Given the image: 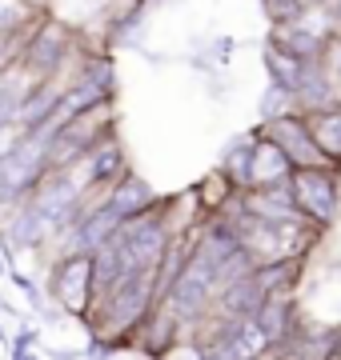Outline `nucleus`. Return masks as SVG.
Instances as JSON below:
<instances>
[{
  "label": "nucleus",
  "instance_id": "f257e3e1",
  "mask_svg": "<svg viewBox=\"0 0 341 360\" xmlns=\"http://www.w3.org/2000/svg\"><path fill=\"white\" fill-rule=\"evenodd\" d=\"M289 188L297 200L309 224L326 229L337 220V200H341V180H337V165H314V168H293L289 172Z\"/></svg>",
  "mask_w": 341,
  "mask_h": 360
},
{
  "label": "nucleus",
  "instance_id": "f03ea898",
  "mask_svg": "<svg viewBox=\"0 0 341 360\" xmlns=\"http://www.w3.org/2000/svg\"><path fill=\"white\" fill-rule=\"evenodd\" d=\"M49 292H53V300L65 312L85 316L89 304H92V292H97V281H92V257H89V252L73 248L68 257L56 260V272H53V281H49Z\"/></svg>",
  "mask_w": 341,
  "mask_h": 360
},
{
  "label": "nucleus",
  "instance_id": "7ed1b4c3",
  "mask_svg": "<svg viewBox=\"0 0 341 360\" xmlns=\"http://www.w3.org/2000/svg\"><path fill=\"white\" fill-rule=\"evenodd\" d=\"M261 136L265 141H273L281 153L293 160V168H314V165H333L326 153H321V144L314 141V132H309V120L297 112H281L273 120H265L261 124Z\"/></svg>",
  "mask_w": 341,
  "mask_h": 360
},
{
  "label": "nucleus",
  "instance_id": "20e7f679",
  "mask_svg": "<svg viewBox=\"0 0 341 360\" xmlns=\"http://www.w3.org/2000/svg\"><path fill=\"white\" fill-rule=\"evenodd\" d=\"M153 205H157V193L149 188V180L132 176V172H125V176L113 184V193H108L105 208L117 217V224H125V220L132 217H144V212H153Z\"/></svg>",
  "mask_w": 341,
  "mask_h": 360
},
{
  "label": "nucleus",
  "instance_id": "39448f33",
  "mask_svg": "<svg viewBox=\"0 0 341 360\" xmlns=\"http://www.w3.org/2000/svg\"><path fill=\"white\" fill-rule=\"evenodd\" d=\"M253 269H257V264H253ZM265 296H269V292L261 288L257 272H245L241 281H233V284H225V288H221L217 312H221V316H229V321H253Z\"/></svg>",
  "mask_w": 341,
  "mask_h": 360
},
{
  "label": "nucleus",
  "instance_id": "423d86ee",
  "mask_svg": "<svg viewBox=\"0 0 341 360\" xmlns=\"http://www.w3.org/2000/svg\"><path fill=\"white\" fill-rule=\"evenodd\" d=\"M273 44L277 49H285L289 56L305 60V65H321L326 52H329V40L321 37V32H314L309 25H302V20H293V25H277Z\"/></svg>",
  "mask_w": 341,
  "mask_h": 360
},
{
  "label": "nucleus",
  "instance_id": "0eeeda50",
  "mask_svg": "<svg viewBox=\"0 0 341 360\" xmlns=\"http://www.w3.org/2000/svg\"><path fill=\"white\" fill-rule=\"evenodd\" d=\"M65 52H68V37H65V28H56V25H44L37 32V40L28 44L25 52V65L37 72V77H53V68L65 60Z\"/></svg>",
  "mask_w": 341,
  "mask_h": 360
},
{
  "label": "nucleus",
  "instance_id": "6e6552de",
  "mask_svg": "<svg viewBox=\"0 0 341 360\" xmlns=\"http://www.w3.org/2000/svg\"><path fill=\"white\" fill-rule=\"evenodd\" d=\"M293 172V160H289L273 141H265L257 132V156H253V184L249 188H261V184H285V176Z\"/></svg>",
  "mask_w": 341,
  "mask_h": 360
},
{
  "label": "nucleus",
  "instance_id": "1a4fd4ad",
  "mask_svg": "<svg viewBox=\"0 0 341 360\" xmlns=\"http://www.w3.org/2000/svg\"><path fill=\"white\" fill-rule=\"evenodd\" d=\"M117 176H125V153L117 141H101L97 148H89V180L85 184H117Z\"/></svg>",
  "mask_w": 341,
  "mask_h": 360
},
{
  "label": "nucleus",
  "instance_id": "9d476101",
  "mask_svg": "<svg viewBox=\"0 0 341 360\" xmlns=\"http://www.w3.org/2000/svg\"><path fill=\"white\" fill-rule=\"evenodd\" d=\"M44 236H49V220L37 212V205L20 208V212L13 217V224L4 229L8 248H37V245H44Z\"/></svg>",
  "mask_w": 341,
  "mask_h": 360
},
{
  "label": "nucleus",
  "instance_id": "9b49d317",
  "mask_svg": "<svg viewBox=\"0 0 341 360\" xmlns=\"http://www.w3.org/2000/svg\"><path fill=\"white\" fill-rule=\"evenodd\" d=\"M309 132H314V141L321 144V153L337 165L341 160V101L329 104V108L309 112Z\"/></svg>",
  "mask_w": 341,
  "mask_h": 360
},
{
  "label": "nucleus",
  "instance_id": "f8f14e48",
  "mask_svg": "<svg viewBox=\"0 0 341 360\" xmlns=\"http://www.w3.org/2000/svg\"><path fill=\"white\" fill-rule=\"evenodd\" d=\"M265 68H269V77H273V84H281V89L297 92L305 80V60H297V56H289L285 49H277V44H269V52H265Z\"/></svg>",
  "mask_w": 341,
  "mask_h": 360
},
{
  "label": "nucleus",
  "instance_id": "ddd939ff",
  "mask_svg": "<svg viewBox=\"0 0 341 360\" xmlns=\"http://www.w3.org/2000/svg\"><path fill=\"white\" fill-rule=\"evenodd\" d=\"M253 156H257V136H245L237 141L229 153H225V176L233 180V188H249L253 184Z\"/></svg>",
  "mask_w": 341,
  "mask_h": 360
},
{
  "label": "nucleus",
  "instance_id": "4468645a",
  "mask_svg": "<svg viewBox=\"0 0 341 360\" xmlns=\"http://www.w3.org/2000/svg\"><path fill=\"white\" fill-rule=\"evenodd\" d=\"M20 104H25V89H20V84H0V129L16 124Z\"/></svg>",
  "mask_w": 341,
  "mask_h": 360
},
{
  "label": "nucleus",
  "instance_id": "2eb2a0df",
  "mask_svg": "<svg viewBox=\"0 0 341 360\" xmlns=\"http://www.w3.org/2000/svg\"><path fill=\"white\" fill-rule=\"evenodd\" d=\"M289 108H293V92L281 89V84H269L261 96V120H273V116L289 112Z\"/></svg>",
  "mask_w": 341,
  "mask_h": 360
},
{
  "label": "nucleus",
  "instance_id": "dca6fc26",
  "mask_svg": "<svg viewBox=\"0 0 341 360\" xmlns=\"http://www.w3.org/2000/svg\"><path fill=\"white\" fill-rule=\"evenodd\" d=\"M221 180H225V172H217V176H209L205 184H201V200L209 205L213 200V208H225V196H221Z\"/></svg>",
  "mask_w": 341,
  "mask_h": 360
},
{
  "label": "nucleus",
  "instance_id": "f3484780",
  "mask_svg": "<svg viewBox=\"0 0 341 360\" xmlns=\"http://www.w3.org/2000/svg\"><path fill=\"white\" fill-rule=\"evenodd\" d=\"M32 340H37V333H32V328L16 333V340H13V356H28V352H32Z\"/></svg>",
  "mask_w": 341,
  "mask_h": 360
},
{
  "label": "nucleus",
  "instance_id": "a211bd4d",
  "mask_svg": "<svg viewBox=\"0 0 341 360\" xmlns=\"http://www.w3.org/2000/svg\"><path fill=\"white\" fill-rule=\"evenodd\" d=\"M326 68H329V72H333V80H337V84H341V44H337V49H333V56H326Z\"/></svg>",
  "mask_w": 341,
  "mask_h": 360
},
{
  "label": "nucleus",
  "instance_id": "6ab92c4d",
  "mask_svg": "<svg viewBox=\"0 0 341 360\" xmlns=\"http://www.w3.org/2000/svg\"><path fill=\"white\" fill-rule=\"evenodd\" d=\"M8 60H13V52H8V37H4V32H0V72H4V68H8Z\"/></svg>",
  "mask_w": 341,
  "mask_h": 360
},
{
  "label": "nucleus",
  "instance_id": "aec40b11",
  "mask_svg": "<svg viewBox=\"0 0 341 360\" xmlns=\"http://www.w3.org/2000/svg\"><path fill=\"white\" fill-rule=\"evenodd\" d=\"M333 4V20H337V32H341V0H329Z\"/></svg>",
  "mask_w": 341,
  "mask_h": 360
},
{
  "label": "nucleus",
  "instance_id": "412c9836",
  "mask_svg": "<svg viewBox=\"0 0 341 360\" xmlns=\"http://www.w3.org/2000/svg\"><path fill=\"white\" fill-rule=\"evenodd\" d=\"M8 269V248H0V272Z\"/></svg>",
  "mask_w": 341,
  "mask_h": 360
},
{
  "label": "nucleus",
  "instance_id": "4be33fe9",
  "mask_svg": "<svg viewBox=\"0 0 341 360\" xmlns=\"http://www.w3.org/2000/svg\"><path fill=\"white\" fill-rule=\"evenodd\" d=\"M321 4H329V0H305V8H321Z\"/></svg>",
  "mask_w": 341,
  "mask_h": 360
},
{
  "label": "nucleus",
  "instance_id": "5701e85b",
  "mask_svg": "<svg viewBox=\"0 0 341 360\" xmlns=\"http://www.w3.org/2000/svg\"><path fill=\"white\" fill-rule=\"evenodd\" d=\"M0 340H4V328H0Z\"/></svg>",
  "mask_w": 341,
  "mask_h": 360
},
{
  "label": "nucleus",
  "instance_id": "b1692460",
  "mask_svg": "<svg viewBox=\"0 0 341 360\" xmlns=\"http://www.w3.org/2000/svg\"><path fill=\"white\" fill-rule=\"evenodd\" d=\"M28 4H40V0H28Z\"/></svg>",
  "mask_w": 341,
  "mask_h": 360
}]
</instances>
